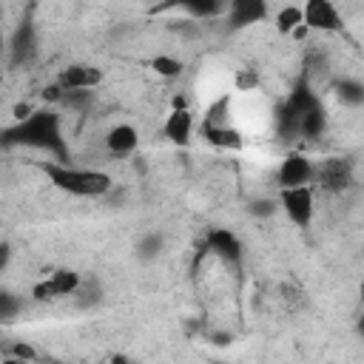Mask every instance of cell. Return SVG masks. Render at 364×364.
<instances>
[{"label":"cell","instance_id":"cell-7","mask_svg":"<svg viewBox=\"0 0 364 364\" xmlns=\"http://www.w3.org/2000/svg\"><path fill=\"white\" fill-rule=\"evenodd\" d=\"M301 23L307 31H318V34H336L344 28V17L338 6L330 0H310L307 6H301Z\"/></svg>","mask_w":364,"mask_h":364},{"label":"cell","instance_id":"cell-20","mask_svg":"<svg viewBox=\"0 0 364 364\" xmlns=\"http://www.w3.org/2000/svg\"><path fill=\"white\" fill-rule=\"evenodd\" d=\"M276 210V205H273V199H256V202H250V213H259V216H267V213H273Z\"/></svg>","mask_w":364,"mask_h":364},{"label":"cell","instance_id":"cell-15","mask_svg":"<svg viewBox=\"0 0 364 364\" xmlns=\"http://www.w3.org/2000/svg\"><path fill=\"white\" fill-rule=\"evenodd\" d=\"M333 94H336V100L341 102V108L358 111V108L364 105V82H361L358 77H353V74H347V77L336 80Z\"/></svg>","mask_w":364,"mask_h":364},{"label":"cell","instance_id":"cell-9","mask_svg":"<svg viewBox=\"0 0 364 364\" xmlns=\"http://www.w3.org/2000/svg\"><path fill=\"white\" fill-rule=\"evenodd\" d=\"M54 82L63 91H94L102 82V71L97 65H88V63H71L57 74Z\"/></svg>","mask_w":364,"mask_h":364},{"label":"cell","instance_id":"cell-10","mask_svg":"<svg viewBox=\"0 0 364 364\" xmlns=\"http://www.w3.org/2000/svg\"><path fill=\"white\" fill-rule=\"evenodd\" d=\"M6 51H9V65H14V68L26 65V63L34 57V51H37V37H34V23H31V20H20V23L14 26Z\"/></svg>","mask_w":364,"mask_h":364},{"label":"cell","instance_id":"cell-3","mask_svg":"<svg viewBox=\"0 0 364 364\" xmlns=\"http://www.w3.org/2000/svg\"><path fill=\"white\" fill-rule=\"evenodd\" d=\"M355 185V168L347 156H324L316 159V171H313V188L330 193V196H341Z\"/></svg>","mask_w":364,"mask_h":364},{"label":"cell","instance_id":"cell-1","mask_svg":"<svg viewBox=\"0 0 364 364\" xmlns=\"http://www.w3.org/2000/svg\"><path fill=\"white\" fill-rule=\"evenodd\" d=\"M0 148H28L43 151L54 162H71L68 136L63 131V117L57 108H34L26 119L0 131Z\"/></svg>","mask_w":364,"mask_h":364},{"label":"cell","instance_id":"cell-4","mask_svg":"<svg viewBox=\"0 0 364 364\" xmlns=\"http://www.w3.org/2000/svg\"><path fill=\"white\" fill-rule=\"evenodd\" d=\"M279 208L296 228H310V222L316 216V188L304 185V188L279 191Z\"/></svg>","mask_w":364,"mask_h":364},{"label":"cell","instance_id":"cell-16","mask_svg":"<svg viewBox=\"0 0 364 364\" xmlns=\"http://www.w3.org/2000/svg\"><path fill=\"white\" fill-rule=\"evenodd\" d=\"M273 23H276V31L282 34H293L296 28H301V6H282L273 11Z\"/></svg>","mask_w":364,"mask_h":364},{"label":"cell","instance_id":"cell-12","mask_svg":"<svg viewBox=\"0 0 364 364\" xmlns=\"http://www.w3.org/2000/svg\"><path fill=\"white\" fill-rule=\"evenodd\" d=\"M168 142L173 145H188L191 136H193V114L188 111V105H173L165 117V125H162Z\"/></svg>","mask_w":364,"mask_h":364},{"label":"cell","instance_id":"cell-8","mask_svg":"<svg viewBox=\"0 0 364 364\" xmlns=\"http://www.w3.org/2000/svg\"><path fill=\"white\" fill-rule=\"evenodd\" d=\"M80 273L68 270V267H57L51 273H46L43 279L34 282L31 287V296L37 301H48V299H63V296H74L77 287H80Z\"/></svg>","mask_w":364,"mask_h":364},{"label":"cell","instance_id":"cell-14","mask_svg":"<svg viewBox=\"0 0 364 364\" xmlns=\"http://www.w3.org/2000/svg\"><path fill=\"white\" fill-rule=\"evenodd\" d=\"M202 136L219 151H242L245 148V136L233 125H205L202 122Z\"/></svg>","mask_w":364,"mask_h":364},{"label":"cell","instance_id":"cell-11","mask_svg":"<svg viewBox=\"0 0 364 364\" xmlns=\"http://www.w3.org/2000/svg\"><path fill=\"white\" fill-rule=\"evenodd\" d=\"M222 17L228 20L230 28H247V26L270 17V6L262 0H233V3H228Z\"/></svg>","mask_w":364,"mask_h":364},{"label":"cell","instance_id":"cell-2","mask_svg":"<svg viewBox=\"0 0 364 364\" xmlns=\"http://www.w3.org/2000/svg\"><path fill=\"white\" fill-rule=\"evenodd\" d=\"M40 171L48 176V182L71 196H82V199H100L114 188L111 173L100 171V168H80L71 162H54L46 159L40 162Z\"/></svg>","mask_w":364,"mask_h":364},{"label":"cell","instance_id":"cell-17","mask_svg":"<svg viewBox=\"0 0 364 364\" xmlns=\"http://www.w3.org/2000/svg\"><path fill=\"white\" fill-rule=\"evenodd\" d=\"M20 310H23V301H20L14 293L0 290V321H11Z\"/></svg>","mask_w":364,"mask_h":364},{"label":"cell","instance_id":"cell-5","mask_svg":"<svg viewBox=\"0 0 364 364\" xmlns=\"http://www.w3.org/2000/svg\"><path fill=\"white\" fill-rule=\"evenodd\" d=\"M313 171H316V159H310V156L301 154V151H287L284 159L279 162L276 185H279V191L304 188V185L313 188Z\"/></svg>","mask_w":364,"mask_h":364},{"label":"cell","instance_id":"cell-22","mask_svg":"<svg viewBox=\"0 0 364 364\" xmlns=\"http://www.w3.org/2000/svg\"><path fill=\"white\" fill-rule=\"evenodd\" d=\"M3 57H6V34H3V11H0V77H3Z\"/></svg>","mask_w":364,"mask_h":364},{"label":"cell","instance_id":"cell-13","mask_svg":"<svg viewBox=\"0 0 364 364\" xmlns=\"http://www.w3.org/2000/svg\"><path fill=\"white\" fill-rule=\"evenodd\" d=\"M136 145H139V134L128 122H119V125H114L105 134V151H108V156H119V159L122 156H131L136 151Z\"/></svg>","mask_w":364,"mask_h":364},{"label":"cell","instance_id":"cell-19","mask_svg":"<svg viewBox=\"0 0 364 364\" xmlns=\"http://www.w3.org/2000/svg\"><path fill=\"white\" fill-rule=\"evenodd\" d=\"M159 250H162V236H159V233H148V236L139 242V256H142V259H154Z\"/></svg>","mask_w":364,"mask_h":364},{"label":"cell","instance_id":"cell-6","mask_svg":"<svg viewBox=\"0 0 364 364\" xmlns=\"http://www.w3.org/2000/svg\"><path fill=\"white\" fill-rule=\"evenodd\" d=\"M202 256H210L233 270H239L242 264V242L236 239V233H230L228 228H213L208 230L205 236V245H202Z\"/></svg>","mask_w":364,"mask_h":364},{"label":"cell","instance_id":"cell-21","mask_svg":"<svg viewBox=\"0 0 364 364\" xmlns=\"http://www.w3.org/2000/svg\"><path fill=\"white\" fill-rule=\"evenodd\" d=\"M9 264H11V245L0 242V276L9 270Z\"/></svg>","mask_w":364,"mask_h":364},{"label":"cell","instance_id":"cell-18","mask_svg":"<svg viewBox=\"0 0 364 364\" xmlns=\"http://www.w3.org/2000/svg\"><path fill=\"white\" fill-rule=\"evenodd\" d=\"M154 68H156L162 77H176V74H182V63H179L176 57H168V54H159V57L154 60Z\"/></svg>","mask_w":364,"mask_h":364}]
</instances>
